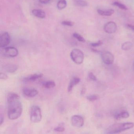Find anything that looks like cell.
Masks as SVG:
<instances>
[{"instance_id": "1", "label": "cell", "mask_w": 134, "mask_h": 134, "mask_svg": "<svg viewBox=\"0 0 134 134\" xmlns=\"http://www.w3.org/2000/svg\"><path fill=\"white\" fill-rule=\"evenodd\" d=\"M7 102L8 118L14 120L20 117L22 113L23 106L19 96L16 93H10L7 97Z\"/></svg>"}, {"instance_id": "2", "label": "cell", "mask_w": 134, "mask_h": 134, "mask_svg": "<svg viewBox=\"0 0 134 134\" xmlns=\"http://www.w3.org/2000/svg\"><path fill=\"white\" fill-rule=\"evenodd\" d=\"M134 127V124L131 122L115 124L112 125L106 131L107 134H117L123 131L131 129Z\"/></svg>"}, {"instance_id": "3", "label": "cell", "mask_w": 134, "mask_h": 134, "mask_svg": "<svg viewBox=\"0 0 134 134\" xmlns=\"http://www.w3.org/2000/svg\"><path fill=\"white\" fill-rule=\"evenodd\" d=\"M30 120L33 123L40 122L42 119V113L41 108L37 105H34L31 107L30 112Z\"/></svg>"}, {"instance_id": "4", "label": "cell", "mask_w": 134, "mask_h": 134, "mask_svg": "<svg viewBox=\"0 0 134 134\" xmlns=\"http://www.w3.org/2000/svg\"><path fill=\"white\" fill-rule=\"evenodd\" d=\"M70 56L74 62L78 65L83 63L84 59L83 53L80 49H73L70 52Z\"/></svg>"}, {"instance_id": "5", "label": "cell", "mask_w": 134, "mask_h": 134, "mask_svg": "<svg viewBox=\"0 0 134 134\" xmlns=\"http://www.w3.org/2000/svg\"><path fill=\"white\" fill-rule=\"evenodd\" d=\"M1 53L4 56L10 58H14L18 56L19 52L17 48L14 47H7L3 48Z\"/></svg>"}, {"instance_id": "6", "label": "cell", "mask_w": 134, "mask_h": 134, "mask_svg": "<svg viewBox=\"0 0 134 134\" xmlns=\"http://www.w3.org/2000/svg\"><path fill=\"white\" fill-rule=\"evenodd\" d=\"M101 57L103 62L106 65H111L114 62V56L110 52L107 51H103L101 53Z\"/></svg>"}, {"instance_id": "7", "label": "cell", "mask_w": 134, "mask_h": 134, "mask_svg": "<svg viewBox=\"0 0 134 134\" xmlns=\"http://www.w3.org/2000/svg\"><path fill=\"white\" fill-rule=\"evenodd\" d=\"M10 42V37L9 34L7 32L1 34L0 37V47L4 48L9 45Z\"/></svg>"}, {"instance_id": "8", "label": "cell", "mask_w": 134, "mask_h": 134, "mask_svg": "<svg viewBox=\"0 0 134 134\" xmlns=\"http://www.w3.org/2000/svg\"><path fill=\"white\" fill-rule=\"evenodd\" d=\"M117 29L116 25L115 23L110 21L105 24L104 26V31L107 33L113 34L116 32Z\"/></svg>"}, {"instance_id": "9", "label": "cell", "mask_w": 134, "mask_h": 134, "mask_svg": "<svg viewBox=\"0 0 134 134\" xmlns=\"http://www.w3.org/2000/svg\"><path fill=\"white\" fill-rule=\"evenodd\" d=\"M71 123L74 126L80 127L84 124V120L83 118L80 115H74L71 119Z\"/></svg>"}, {"instance_id": "10", "label": "cell", "mask_w": 134, "mask_h": 134, "mask_svg": "<svg viewBox=\"0 0 134 134\" xmlns=\"http://www.w3.org/2000/svg\"><path fill=\"white\" fill-rule=\"evenodd\" d=\"M23 93L25 96L29 98H33L38 94V92L35 88L26 87L23 89Z\"/></svg>"}, {"instance_id": "11", "label": "cell", "mask_w": 134, "mask_h": 134, "mask_svg": "<svg viewBox=\"0 0 134 134\" xmlns=\"http://www.w3.org/2000/svg\"><path fill=\"white\" fill-rule=\"evenodd\" d=\"M2 68L5 72L12 73L15 72L18 70V66L16 64L9 63L4 65Z\"/></svg>"}, {"instance_id": "12", "label": "cell", "mask_w": 134, "mask_h": 134, "mask_svg": "<svg viewBox=\"0 0 134 134\" xmlns=\"http://www.w3.org/2000/svg\"><path fill=\"white\" fill-rule=\"evenodd\" d=\"M80 81V79L79 77H73L70 81L68 86V89L69 92L71 91L73 88L74 87L75 85H77V84L79 83Z\"/></svg>"}, {"instance_id": "13", "label": "cell", "mask_w": 134, "mask_h": 134, "mask_svg": "<svg viewBox=\"0 0 134 134\" xmlns=\"http://www.w3.org/2000/svg\"><path fill=\"white\" fill-rule=\"evenodd\" d=\"M43 76V74H36L25 77L24 78V80L25 82L34 81L39 78H41Z\"/></svg>"}, {"instance_id": "14", "label": "cell", "mask_w": 134, "mask_h": 134, "mask_svg": "<svg viewBox=\"0 0 134 134\" xmlns=\"http://www.w3.org/2000/svg\"><path fill=\"white\" fill-rule=\"evenodd\" d=\"M32 14L34 15L39 18L44 19L46 17L45 12L39 9H34L32 11Z\"/></svg>"}, {"instance_id": "15", "label": "cell", "mask_w": 134, "mask_h": 134, "mask_svg": "<svg viewBox=\"0 0 134 134\" xmlns=\"http://www.w3.org/2000/svg\"><path fill=\"white\" fill-rule=\"evenodd\" d=\"M97 12L99 15L102 16H110L113 14L114 11L113 9L103 10L101 9L97 10Z\"/></svg>"}, {"instance_id": "16", "label": "cell", "mask_w": 134, "mask_h": 134, "mask_svg": "<svg viewBox=\"0 0 134 134\" xmlns=\"http://www.w3.org/2000/svg\"><path fill=\"white\" fill-rule=\"evenodd\" d=\"M129 116V114L128 112L127 111H123L116 114L114 116V118L116 120H120L128 118Z\"/></svg>"}, {"instance_id": "17", "label": "cell", "mask_w": 134, "mask_h": 134, "mask_svg": "<svg viewBox=\"0 0 134 134\" xmlns=\"http://www.w3.org/2000/svg\"><path fill=\"white\" fill-rule=\"evenodd\" d=\"M67 6V2L66 0H59L57 3V7L59 10L65 9Z\"/></svg>"}, {"instance_id": "18", "label": "cell", "mask_w": 134, "mask_h": 134, "mask_svg": "<svg viewBox=\"0 0 134 134\" xmlns=\"http://www.w3.org/2000/svg\"><path fill=\"white\" fill-rule=\"evenodd\" d=\"M132 47V44L131 42L127 41L125 42L121 45V49L123 51H127L131 49Z\"/></svg>"}, {"instance_id": "19", "label": "cell", "mask_w": 134, "mask_h": 134, "mask_svg": "<svg viewBox=\"0 0 134 134\" xmlns=\"http://www.w3.org/2000/svg\"><path fill=\"white\" fill-rule=\"evenodd\" d=\"M74 3L77 6L80 7H86L87 6L88 3L84 0H74Z\"/></svg>"}, {"instance_id": "20", "label": "cell", "mask_w": 134, "mask_h": 134, "mask_svg": "<svg viewBox=\"0 0 134 134\" xmlns=\"http://www.w3.org/2000/svg\"><path fill=\"white\" fill-rule=\"evenodd\" d=\"M43 85L44 87L47 88H53L55 86V82L53 81H46Z\"/></svg>"}, {"instance_id": "21", "label": "cell", "mask_w": 134, "mask_h": 134, "mask_svg": "<svg viewBox=\"0 0 134 134\" xmlns=\"http://www.w3.org/2000/svg\"><path fill=\"white\" fill-rule=\"evenodd\" d=\"M73 36L74 38L76 39L77 40L80 41V42H85V40L84 38L82 36H81L80 34H78L77 33H74L73 34Z\"/></svg>"}, {"instance_id": "22", "label": "cell", "mask_w": 134, "mask_h": 134, "mask_svg": "<svg viewBox=\"0 0 134 134\" xmlns=\"http://www.w3.org/2000/svg\"><path fill=\"white\" fill-rule=\"evenodd\" d=\"M99 96L97 94L91 95L87 96V99L89 101H91V102L96 101V100L99 99Z\"/></svg>"}, {"instance_id": "23", "label": "cell", "mask_w": 134, "mask_h": 134, "mask_svg": "<svg viewBox=\"0 0 134 134\" xmlns=\"http://www.w3.org/2000/svg\"><path fill=\"white\" fill-rule=\"evenodd\" d=\"M113 4L114 5V6H117V7H118L119 8H120V9H122V10H127V9L125 5L122 4L120 3H119V2H114V3Z\"/></svg>"}, {"instance_id": "24", "label": "cell", "mask_w": 134, "mask_h": 134, "mask_svg": "<svg viewBox=\"0 0 134 134\" xmlns=\"http://www.w3.org/2000/svg\"><path fill=\"white\" fill-rule=\"evenodd\" d=\"M62 24L63 25L68 26H72L74 25V23L70 21H64L62 22Z\"/></svg>"}, {"instance_id": "25", "label": "cell", "mask_w": 134, "mask_h": 134, "mask_svg": "<svg viewBox=\"0 0 134 134\" xmlns=\"http://www.w3.org/2000/svg\"><path fill=\"white\" fill-rule=\"evenodd\" d=\"M103 43L101 41L99 40L96 43H91V46L94 47H99V46H101L102 44Z\"/></svg>"}, {"instance_id": "26", "label": "cell", "mask_w": 134, "mask_h": 134, "mask_svg": "<svg viewBox=\"0 0 134 134\" xmlns=\"http://www.w3.org/2000/svg\"><path fill=\"white\" fill-rule=\"evenodd\" d=\"M55 131L58 132H62L64 131L65 130V128L63 126H60L55 128L54 129Z\"/></svg>"}, {"instance_id": "27", "label": "cell", "mask_w": 134, "mask_h": 134, "mask_svg": "<svg viewBox=\"0 0 134 134\" xmlns=\"http://www.w3.org/2000/svg\"><path fill=\"white\" fill-rule=\"evenodd\" d=\"M88 77L92 80L94 81H96L97 80V78L96 76L94 75V74L92 72H89L88 74Z\"/></svg>"}, {"instance_id": "28", "label": "cell", "mask_w": 134, "mask_h": 134, "mask_svg": "<svg viewBox=\"0 0 134 134\" xmlns=\"http://www.w3.org/2000/svg\"><path fill=\"white\" fill-rule=\"evenodd\" d=\"M8 76L7 75L4 73H1L0 74V78L1 80H6L8 79Z\"/></svg>"}, {"instance_id": "29", "label": "cell", "mask_w": 134, "mask_h": 134, "mask_svg": "<svg viewBox=\"0 0 134 134\" xmlns=\"http://www.w3.org/2000/svg\"><path fill=\"white\" fill-rule=\"evenodd\" d=\"M38 1L40 3L43 4L48 3L51 1V0H38Z\"/></svg>"}, {"instance_id": "30", "label": "cell", "mask_w": 134, "mask_h": 134, "mask_svg": "<svg viewBox=\"0 0 134 134\" xmlns=\"http://www.w3.org/2000/svg\"><path fill=\"white\" fill-rule=\"evenodd\" d=\"M0 118H1V120H0V124L1 125L3 124V123L4 121V116L2 114L1 115Z\"/></svg>"}, {"instance_id": "31", "label": "cell", "mask_w": 134, "mask_h": 134, "mask_svg": "<svg viewBox=\"0 0 134 134\" xmlns=\"http://www.w3.org/2000/svg\"><path fill=\"white\" fill-rule=\"evenodd\" d=\"M127 26L129 29H131L132 31H134V26L130 25V24H128L127 25Z\"/></svg>"}, {"instance_id": "32", "label": "cell", "mask_w": 134, "mask_h": 134, "mask_svg": "<svg viewBox=\"0 0 134 134\" xmlns=\"http://www.w3.org/2000/svg\"><path fill=\"white\" fill-rule=\"evenodd\" d=\"M92 50L93 51V52H98V51L96 50V49H94V48H92Z\"/></svg>"}, {"instance_id": "33", "label": "cell", "mask_w": 134, "mask_h": 134, "mask_svg": "<svg viewBox=\"0 0 134 134\" xmlns=\"http://www.w3.org/2000/svg\"><path fill=\"white\" fill-rule=\"evenodd\" d=\"M133 65H134V64H133Z\"/></svg>"}]
</instances>
